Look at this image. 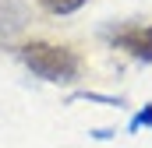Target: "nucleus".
Masks as SVG:
<instances>
[{
	"mask_svg": "<svg viewBox=\"0 0 152 148\" xmlns=\"http://www.w3.org/2000/svg\"><path fill=\"white\" fill-rule=\"evenodd\" d=\"M18 57H21V64L32 74L46 78V81H71L78 74V67H81L75 49L53 46V42H25L18 49Z\"/></svg>",
	"mask_w": 152,
	"mask_h": 148,
	"instance_id": "nucleus-1",
	"label": "nucleus"
},
{
	"mask_svg": "<svg viewBox=\"0 0 152 148\" xmlns=\"http://www.w3.org/2000/svg\"><path fill=\"white\" fill-rule=\"evenodd\" d=\"M113 46H120L124 53L152 64V25H127V28H120L113 36Z\"/></svg>",
	"mask_w": 152,
	"mask_h": 148,
	"instance_id": "nucleus-2",
	"label": "nucleus"
},
{
	"mask_svg": "<svg viewBox=\"0 0 152 148\" xmlns=\"http://www.w3.org/2000/svg\"><path fill=\"white\" fill-rule=\"evenodd\" d=\"M21 25V7L14 0H0V32H11Z\"/></svg>",
	"mask_w": 152,
	"mask_h": 148,
	"instance_id": "nucleus-3",
	"label": "nucleus"
},
{
	"mask_svg": "<svg viewBox=\"0 0 152 148\" xmlns=\"http://www.w3.org/2000/svg\"><path fill=\"white\" fill-rule=\"evenodd\" d=\"M39 7L50 14H75L78 7H85V0H39Z\"/></svg>",
	"mask_w": 152,
	"mask_h": 148,
	"instance_id": "nucleus-4",
	"label": "nucleus"
},
{
	"mask_svg": "<svg viewBox=\"0 0 152 148\" xmlns=\"http://www.w3.org/2000/svg\"><path fill=\"white\" fill-rule=\"evenodd\" d=\"M142 127H152V102H145V110H138L131 116V123H127V131L134 134V131H142Z\"/></svg>",
	"mask_w": 152,
	"mask_h": 148,
	"instance_id": "nucleus-5",
	"label": "nucleus"
}]
</instances>
